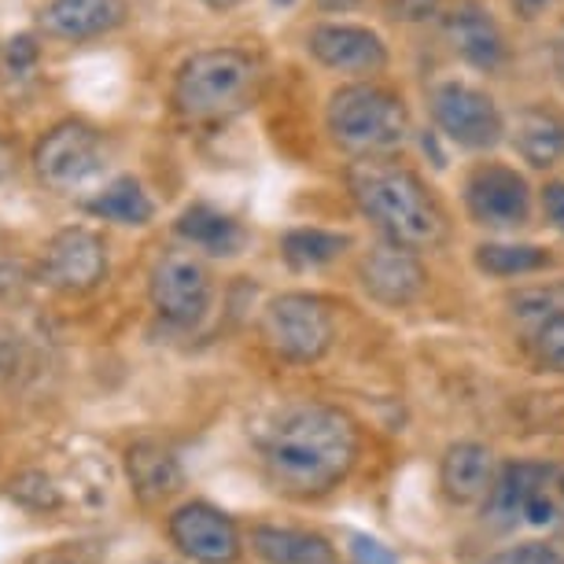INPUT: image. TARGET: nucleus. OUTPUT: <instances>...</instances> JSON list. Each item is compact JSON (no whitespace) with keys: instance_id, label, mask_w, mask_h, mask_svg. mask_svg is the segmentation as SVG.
Instances as JSON below:
<instances>
[{"instance_id":"f257e3e1","label":"nucleus","mask_w":564,"mask_h":564,"mask_svg":"<svg viewBox=\"0 0 564 564\" xmlns=\"http://www.w3.org/2000/svg\"><path fill=\"white\" fill-rule=\"evenodd\" d=\"M259 454L276 491L322 498L350 476L361 454V435L344 410L325 402H292L262 432Z\"/></svg>"},{"instance_id":"f03ea898","label":"nucleus","mask_w":564,"mask_h":564,"mask_svg":"<svg viewBox=\"0 0 564 564\" xmlns=\"http://www.w3.org/2000/svg\"><path fill=\"white\" fill-rule=\"evenodd\" d=\"M347 193L355 199L358 215L372 221L388 243L410 251H435L451 240V215L443 199L417 170L384 159H355L347 166Z\"/></svg>"},{"instance_id":"7ed1b4c3","label":"nucleus","mask_w":564,"mask_h":564,"mask_svg":"<svg viewBox=\"0 0 564 564\" xmlns=\"http://www.w3.org/2000/svg\"><path fill=\"white\" fill-rule=\"evenodd\" d=\"M262 89V63L248 48L215 45L193 52L174 70L170 104L185 122H226L254 104Z\"/></svg>"},{"instance_id":"20e7f679","label":"nucleus","mask_w":564,"mask_h":564,"mask_svg":"<svg viewBox=\"0 0 564 564\" xmlns=\"http://www.w3.org/2000/svg\"><path fill=\"white\" fill-rule=\"evenodd\" d=\"M325 130L355 159L395 155L410 141V111L399 93L377 82H347L325 104Z\"/></svg>"},{"instance_id":"39448f33","label":"nucleus","mask_w":564,"mask_h":564,"mask_svg":"<svg viewBox=\"0 0 564 564\" xmlns=\"http://www.w3.org/2000/svg\"><path fill=\"white\" fill-rule=\"evenodd\" d=\"M484 520L495 531L564 524V465L509 462L495 473L484 495Z\"/></svg>"},{"instance_id":"423d86ee","label":"nucleus","mask_w":564,"mask_h":564,"mask_svg":"<svg viewBox=\"0 0 564 564\" xmlns=\"http://www.w3.org/2000/svg\"><path fill=\"white\" fill-rule=\"evenodd\" d=\"M259 333L265 347L292 366H314L333 350L336 322L325 300L311 292H281L262 306Z\"/></svg>"},{"instance_id":"0eeeda50","label":"nucleus","mask_w":564,"mask_h":564,"mask_svg":"<svg viewBox=\"0 0 564 564\" xmlns=\"http://www.w3.org/2000/svg\"><path fill=\"white\" fill-rule=\"evenodd\" d=\"M429 115L446 141L465 152H491L506 141V115L487 89L443 78L429 89Z\"/></svg>"},{"instance_id":"6e6552de","label":"nucleus","mask_w":564,"mask_h":564,"mask_svg":"<svg viewBox=\"0 0 564 564\" xmlns=\"http://www.w3.org/2000/svg\"><path fill=\"white\" fill-rule=\"evenodd\" d=\"M108 166V137L82 119H63L34 144V174L56 193L85 188Z\"/></svg>"},{"instance_id":"1a4fd4ad","label":"nucleus","mask_w":564,"mask_h":564,"mask_svg":"<svg viewBox=\"0 0 564 564\" xmlns=\"http://www.w3.org/2000/svg\"><path fill=\"white\" fill-rule=\"evenodd\" d=\"M462 199L473 226L487 232H517L531 226V215H535V193H531L528 177L517 166L498 163V159L468 170Z\"/></svg>"},{"instance_id":"9d476101","label":"nucleus","mask_w":564,"mask_h":564,"mask_svg":"<svg viewBox=\"0 0 564 564\" xmlns=\"http://www.w3.org/2000/svg\"><path fill=\"white\" fill-rule=\"evenodd\" d=\"M148 300L163 322L177 328H193L210 311V273L188 251L163 254L148 273Z\"/></svg>"},{"instance_id":"9b49d317","label":"nucleus","mask_w":564,"mask_h":564,"mask_svg":"<svg viewBox=\"0 0 564 564\" xmlns=\"http://www.w3.org/2000/svg\"><path fill=\"white\" fill-rule=\"evenodd\" d=\"M108 276V243L89 226H67L41 251V281L59 295H89Z\"/></svg>"},{"instance_id":"f8f14e48","label":"nucleus","mask_w":564,"mask_h":564,"mask_svg":"<svg viewBox=\"0 0 564 564\" xmlns=\"http://www.w3.org/2000/svg\"><path fill=\"white\" fill-rule=\"evenodd\" d=\"M306 52L322 70L328 74H344V78L366 82L388 70L391 48L388 41L377 34L372 26L361 23H317L306 34Z\"/></svg>"},{"instance_id":"ddd939ff","label":"nucleus","mask_w":564,"mask_h":564,"mask_svg":"<svg viewBox=\"0 0 564 564\" xmlns=\"http://www.w3.org/2000/svg\"><path fill=\"white\" fill-rule=\"evenodd\" d=\"M166 535L177 553L196 564H237L243 557L240 528L210 502H185L166 517Z\"/></svg>"},{"instance_id":"4468645a","label":"nucleus","mask_w":564,"mask_h":564,"mask_svg":"<svg viewBox=\"0 0 564 564\" xmlns=\"http://www.w3.org/2000/svg\"><path fill=\"white\" fill-rule=\"evenodd\" d=\"M358 281L372 303L391 306V311L417 303L424 289H429V273H424L417 251L399 248V243L388 240L372 243L358 259Z\"/></svg>"},{"instance_id":"2eb2a0df","label":"nucleus","mask_w":564,"mask_h":564,"mask_svg":"<svg viewBox=\"0 0 564 564\" xmlns=\"http://www.w3.org/2000/svg\"><path fill=\"white\" fill-rule=\"evenodd\" d=\"M446 45L465 67L480 74H502L509 63V41L498 26V19L487 12L480 0H457L443 15Z\"/></svg>"},{"instance_id":"dca6fc26","label":"nucleus","mask_w":564,"mask_h":564,"mask_svg":"<svg viewBox=\"0 0 564 564\" xmlns=\"http://www.w3.org/2000/svg\"><path fill=\"white\" fill-rule=\"evenodd\" d=\"M126 23H130L126 0H45L37 12L41 34L52 41H67V45L108 37Z\"/></svg>"},{"instance_id":"f3484780","label":"nucleus","mask_w":564,"mask_h":564,"mask_svg":"<svg viewBox=\"0 0 564 564\" xmlns=\"http://www.w3.org/2000/svg\"><path fill=\"white\" fill-rule=\"evenodd\" d=\"M491 480H495L491 446L473 443V440L446 446V454L440 462V487H443L446 502H454V506L484 502V495L491 491Z\"/></svg>"},{"instance_id":"a211bd4d","label":"nucleus","mask_w":564,"mask_h":564,"mask_svg":"<svg viewBox=\"0 0 564 564\" xmlns=\"http://www.w3.org/2000/svg\"><path fill=\"white\" fill-rule=\"evenodd\" d=\"M126 476L144 506L166 502L185 487V468H181L177 454L155 440H141L126 451Z\"/></svg>"},{"instance_id":"6ab92c4d","label":"nucleus","mask_w":564,"mask_h":564,"mask_svg":"<svg viewBox=\"0 0 564 564\" xmlns=\"http://www.w3.org/2000/svg\"><path fill=\"white\" fill-rule=\"evenodd\" d=\"M251 550L265 564H339L336 546L317 531L281 528V524H254Z\"/></svg>"},{"instance_id":"aec40b11","label":"nucleus","mask_w":564,"mask_h":564,"mask_svg":"<svg viewBox=\"0 0 564 564\" xmlns=\"http://www.w3.org/2000/svg\"><path fill=\"white\" fill-rule=\"evenodd\" d=\"M506 137L531 170H550L564 159V119L546 108H524L506 119Z\"/></svg>"},{"instance_id":"412c9836","label":"nucleus","mask_w":564,"mask_h":564,"mask_svg":"<svg viewBox=\"0 0 564 564\" xmlns=\"http://www.w3.org/2000/svg\"><path fill=\"white\" fill-rule=\"evenodd\" d=\"M174 232L188 248L215 254V259H232L243 248V226L226 210L210 207V204H193L185 207L174 221Z\"/></svg>"},{"instance_id":"4be33fe9","label":"nucleus","mask_w":564,"mask_h":564,"mask_svg":"<svg viewBox=\"0 0 564 564\" xmlns=\"http://www.w3.org/2000/svg\"><path fill=\"white\" fill-rule=\"evenodd\" d=\"M355 248V237L344 229L325 226H295L281 237V259L292 273H317L325 265L339 262Z\"/></svg>"},{"instance_id":"5701e85b","label":"nucleus","mask_w":564,"mask_h":564,"mask_svg":"<svg viewBox=\"0 0 564 564\" xmlns=\"http://www.w3.org/2000/svg\"><path fill=\"white\" fill-rule=\"evenodd\" d=\"M85 207H89L93 218L111 221V226H130V229H141L155 218L152 196H148L141 181L130 174L108 181V185H104Z\"/></svg>"},{"instance_id":"b1692460","label":"nucleus","mask_w":564,"mask_h":564,"mask_svg":"<svg viewBox=\"0 0 564 564\" xmlns=\"http://www.w3.org/2000/svg\"><path fill=\"white\" fill-rule=\"evenodd\" d=\"M476 270L498 281H517V276L546 273L553 265L550 248L542 243H520V240H487L476 248Z\"/></svg>"},{"instance_id":"393cba45","label":"nucleus","mask_w":564,"mask_h":564,"mask_svg":"<svg viewBox=\"0 0 564 564\" xmlns=\"http://www.w3.org/2000/svg\"><path fill=\"white\" fill-rule=\"evenodd\" d=\"M531 355L539 358L542 369L564 377V314L542 317L531 325Z\"/></svg>"},{"instance_id":"a878e982","label":"nucleus","mask_w":564,"mask_h":564,"mask_svg":"<svg viewBox=\"0 0 564 564\" xmlns=\"http://www.w3.org/2000/svg\"><path fill=\"white\" fill-rule=\"evenodd\" d=\"M517 317H524V322H542V317H553V314H564V284H539V289H524L517 292L513 300H509Z\"/></svg>"},{"instance_id":"bb28decb","label":"nucleus","mask_w":564,"mask_h":564,"mask_svg":"<svg viewBox=\"0 0 564 564\" xmlns=\"http://www.w3.org/2000/svg\"><path fill=\"white\" fill-rule=\"evenodd\" d=\"M12 498H15L19 506L37 509V513H45V509H56L59 506L56 487L48 484L45 473H23L19 480H12Z\"/></svg>"},{"instance_id":"cd10ccee","label":"nucleus","mask_w":564,"mask_h":564,"mask_svg":"<svg viewBox=\"0 0 564 564\" xmlns=\"http://www.w3.org/2000/svg\"><path fill=\"white\" fill-rule=\"evenodd\" d=\"M487 564H564V557L553 546H546V542H524V546L502 550Z\"/></svg>"},{"instance_id":"c85d7f7f","label":"nucleus","mask_w":564,"mask_h":564,"mask_svg":"<svg viewBox=\"0 0 564 564\" xmlns=\"http://www.w3.org/2000/svg\"><path fill=\"white\" fill-rule=\"evenodd\" d=\"M440 12H443V0H388V15L406 26L429 23V19H435Z\"/></svg>"},{"instance_id":"c756f323","label":"nucleus","mask_w":564,"mask_h":564,"mask_svg":"<svg viewBox=\"0 0 564 564\" xmlns=\"http://www.w3.org/2000/svg\"><path fill=\"white\" fill-rule=\"evenodd\" d=\"M539 207H542V218H546V226L564 237V177L546 181V185L539 188Z\"/></svg>"},{"instance_id":"7c9ffc66","label":"nucleus","mask_w":564,"mask_h":564,"mask_svg":"<svg viewBox=\"0 0 564 564\" xmlns=\"http://www.w3.org/2000/svg\"><path fill=\"white\" fill-rule=\"evenodd\" d=\"M0 59L8 63V70L12 74H30L37 63V41L30 34H19V37L8 41V48L0 52Z\"/></svg>"},{"instance_id":"2f4dec72","label":"nucleus","mask_w":564,"mask_h":564,"mask_svg":"<svg viewBox=\"0 0 564 564\" xmlns=\"http://www.w3.org/2000/svg\"><path fill=\"white\" fill-rule=\"evenodd\" d=\"M350 557H355V564H399V557L384 542L369 535H350Z\"/></svg>"},{"instance_id":"473e14b6","label":"nucleus","mask_w":564,"mask_h":564,"mask_svg":"<svg viewBox=\"0 0 564 564\" xmlns=\"http://www.w3.org/2000/svg\"><path fill=\"white\" fill-rule=\"evenodd\" d=\"M561 0H509V8H513L517 19H524V23H535V19H542L546 12H553Z\"/></svg>"},{"instance_id":"72a5a7b5","label":"nucleus","mask_w":564,"mask_h":564,"mask_svg":"<svg viewBox=\"0 0 564 564\" xmlns=\"http://www.w3.org/2000/svg\"><path fill=\"white\" fill-rule=\"evenodd\" d=\"M550 67H553V78L561 82L564 89V26L553 34V45H550Z\"/></svg>"},{"instance_id":"f704fd0d","label":"nucleus","mask_w":564,"mask_h":564,"mask_svg":"<svg viewBox=\"0 0 564 564\" xmlns=\"http://www.w3.org/2000/svg\"><path fill=\"white\" fill-rule=\"evenodd\" d=\"M12 170H15V148L4 133H0V185L12 177Z\"/></svg>"},{"instance_id":"c9c22d12","label":"nucleus","mask_w":564,"mask_h":564,"mask_svg":"<svg viewBox=\"0 0 564 564\" xmlns=\"http://www.w3.org/2000/svg\"><path fill=\"white\" fill-rule=\"evenodd\" d=\"M361 0H314V8L317 12H325V15H344L350 12V8H358Z\"/></svg>"},{"instance_id":"e433bc0d","label":"nucleus","mask_w":564,"mask_h":564,"mask_svg":"<svg viewBox=\"0 0 564 564\" xmlns=\"http://www.w3.org/2000/svg\"><path fill=\"white\" fill-rule=\"evenodd\" d=\"M34 564H85V561H78V550H56V553H45V557H37Z\"/></svg>"},{"instance_id":"4c0bfd02","label":"nucleus","mask_w":564,"mask_h":564,"mask_svg":"<svg viewBox=\"0 0 564 564\" xmlns=\"http://www.w3.org/2000/svg\"><path fill=\"white\" fill-rule=\"evenodd\" d=\"M199 4H204L207 12L226 15V12H237V8H240V4H248V0H199Z\"/></svg>"},{"instance_id":"58836bf2","label":"nucleus","mask_w":564,"mask_h":564,"mask_svg":"<svg viewBox=\"0 0 564 564\" xmlns=\"http://www.w3.org/2000/svg\"><path fill=\"white\" fill-rule=\"evenodd\" d=\"M273 4H276V8H292L295 0H273Z\"/></svg>"},{"instance_id":"ea45409f","label":"nucleus","mask_w":564,"mask_h":564,"mask_svg":"<svg viewBox=\"0 0 564 564\" xmlns=\"http://www.w3.org/2000/svg\"><path fill=\"white\" fill-rule=\"evenodd\" d=\"M152 564H166V561H152Z\"/></svg>"}]
</instances>
